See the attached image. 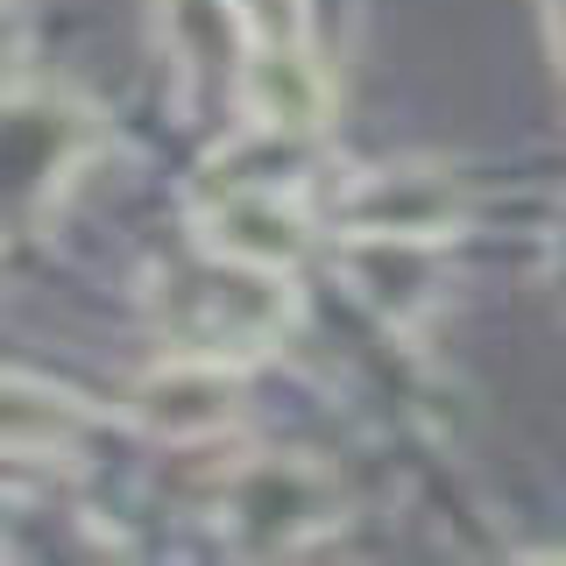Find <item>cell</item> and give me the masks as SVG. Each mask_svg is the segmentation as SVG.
<instances>
[{
    "mask_svg": "<svg viewBox=\"0 0 566 566\" xmlns=\"http://www.w3.org/2000/svg\"><path fill=\"white\" fill-rule=\"evenodd\" d=\"M297 318V291L283 270H248L199 248V270L170 276L164 333L170 354H212V361H255L270 354Z\"/></svg>",
    "mask_w": 566,
    "mask_h": 566,
    "instance_id": "cell-1",
    "label": "cell"
},
{
    "mask_svg": "<svg viewBox=\"0 0 566 566\" xmlns=\"http://www.w3.org/2000/svg\"><path fill=\"white\" fill-rule=\"evenodd\" d=\"M340 524V489L305 453H255L220 482V531L241 553H297Z\"/></svg>",
    "mask_w": 566,
    "mask_h": 566,
    "instance_id": "cell-2",
    "label": "cell"
},
{
    "mask_svg": "<svg viewBox=\"0 0 566 566\" xmlns=\"http://www.w3.org/2000/svg\"><path fill=\"white\" fill-rule=\"evenodd\" d=\"M93 142V114L71 99H0V234L43 220Z\"/></svg>",
    "mask_w": 566,
    "mask_h": 566,
    "instance_id": "cell-3",
    "label": "cell"
},
{
    "mask_svg": "<svg viewBox=\"0 0 566 566\" xmlns=\"http://www.w3.org/2000/svg\"><path fill=\"white\" fill-rule=\"evenodd\" d=\"M347 241H447L468 220V191L439 164H382L361 170L333 206Z\"/></svg>",
    "mask_w": 566,
    "mask_h": 566,
    "instance_id": "cell-4",
    "label": "cell"
},
{
    "mask_svg": "<svg viewBox=\"0 0 566 566\" xmlns=\"http://www.w3.org/2000/svg\"><path fill=\"white\" fill-rule=\"evenodd\" d=\"M128 424L156 447H206V439L234 432L241 418V361H212V354H170L128 389Z\"/></svg>",
    "mask_w": 566,
    "mask_h": 566,
    "instance_id": "cell-5",
    "label": "cell"
},
{
    "mask_svg": "<svg viewBox=\"0 0 566 566\" xmlns=\"http://www.w3.org/2000/svg\"><path fill=\"white\" fill-rule=\"evenodd\" d=\"M199 248L220 262L291 276L312 255V212L297 206V191H212L199 206Z\"/></svg>",
    "mask_w": 566,
    "mask_h": 566,
    "instance_id": "cell-6",
    "label": "cell"
},
{
    "mask_svg": "<svg viewBox=\"0 0 566 566\" xmlns=\"http://www.w3.org/2000/svg\"><path fill=\"white\" fill-rule=\"evenodd\" d=\"M234 99L255 128L276 135H318L333 114V78L312 57V43H255L234 71Z\"/></svg>",
    "mask_w": 566,
    "mask_h": 566,
    "instance_id": "cell-7",
    "label": "cell"
},
{
    "mask_svg": "<svg viewBox=\"0 0 566 566\" xmlns=\"http://www.w3.org/2000/svg\"><path fill=\"white\" fill-rule=\"evenodd\" d=\"M156 22H164V50L191 85H234L241 57L255 50L234 0H156Z\"/></svg>",
    "mask_w": 566,
    "mask_h": 566,
    "instance_id": "cell-8",
    "label": "cell"
},
{
    "mask_svg": "<svg viewBox=\"0 0 566 566\" xmlns=\"http://www.w3.org/2000/svg\"><path fill=\"white\" fill-rule=\"evenodd\" d=\"M85 424H93V411L71 389L0 368V453H22V460L71 453L85 439Z\"/></svg>",
    "mask_w": 566,
    "mask_h": 566,
    "instance_id": "cell-9",
    "label": "cell"
},
{
    "mask_svg": "<svg viewBox=\"0 0 566 566\" xmlns=\"http://www.w3.org/2000/svg\"><path fill=\"white\" fill-rule=\"evenodd\" d=\"M255 43H312V0H234Z\"/></svg>",
    "mask_w": 566,
    "mask_h": 566,
    "instance_id": "cell-10",
    "label": "cell"
},
{
    "mask_svg": "<svg viewBox=\"0 0 566 566\" xmlns=\"http://www.w3.org/2000/svg\"><path fill=\"white\" fill-rule=\"evenodd\" d=\"M29 57V14L22 0H0V71H14Z\"/></svg>",
    "mask_w": 566,
    "mask_h": 566,
    "instance_id": "cell-11",
    "label": "cell"
},
{
    "mask_svg": "<svg viewBox=\"0 0 566 566\" xmlns=\"http://www.w3.org/2000/svg\"><path fill=\"white\" fill-rule=\"evenodd\" d=\"M545 35H553V64L566 78V0H545Z\"/></svg>",
    "mask_w": 566,
    "mask_h": 566,
    "instance_id": "cell-12",
    "label": "cell"
}]
</instances>
